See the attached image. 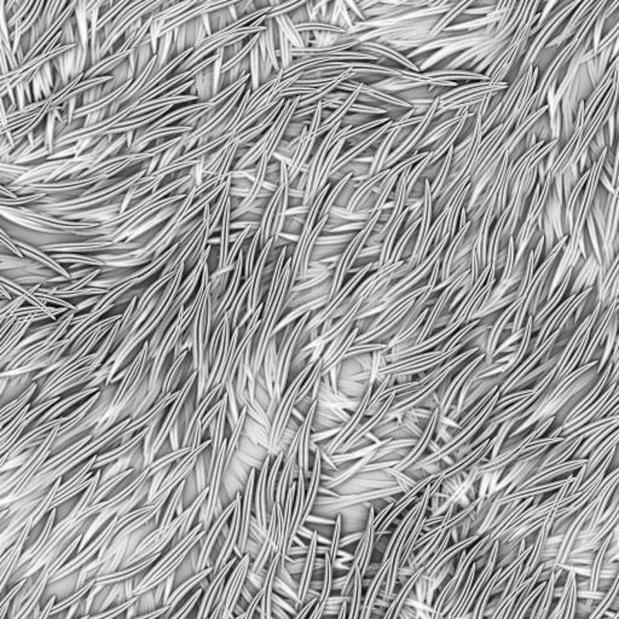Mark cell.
I'll use <instances>...</instances> for the list:
<instances>
[{"label":"cell","instance_id":"cell-1","mask_svg":"<svg viewBox=\"0 0 619 619\" xmlns=\"http://www.w3.org/2000/svg\"><path fill=\"white\" fill-rule=\"evenodd\" d=\"M541 3L542 0H519V4L505 27L507 36L513 35L507 44L503 45L486 73L485 76L491 84H501L515 61L521 57V52H524L526 43L532 34V28L540 20L541 14L537 11Z\"/></svg>","mask_w":619,"mask_h":619},{"label":"cell","instance_id":"cell-2","mask_svg":"<svg viewBox=\"0 0 619 619\" xmlns=\"http://www.w3.org/2000/svg\"><path fill=\"white\" fill-rule=\"evenodd\" d=\"M223 404L219 410L218 415L211 422V439H212V451L209 455L207 465V481H209V496L203 503L200 513V523H202L204 529L209 530L212 525L214 516H218L222 512V501H220V489L223 483L225 461H227V446L228 441L224 437L225 421L228 419L229 396L224 395Z\"/></svg>","mask_w":619,"mask_h":619},{"label":"cell","instance_id":"cell-3","mask_svg":"<svg viewBox=\"0 0 619 619\" xmlns=\"http://www.w3.org/2000/svg\"><path fill=\"white\" fill-rule=\"evenodd\" d=\"M209 486H207L191 502V505H189L188 510H184L182 514H179L176 519H174L169 524H165V525L164 524H159V526L155 530L150 531L148 535H145L143 540L140 541L139 545L136 547L134 553L123 561L121 569L137 564L140 560L145 559V558L151 556V555L162 553V549H164L166 545H169L171 540L176 535H178L177 536V540H182L184 536L187 535L189 531H190V527L193 525L195 516L201 510L204 501L209 496Z\"/></svg>","mask_w":619,"mask_h":619},{"label":"cell","instance_id":"cell-4","mask_svg":"<svg viewBox=\"0 0 619 619\" xmlns=\"http://www.w3.org/2000/svg\"><path fill=\"white\" fill-rule=\"evenodd\" d=\"M607 1L609 0H596L595 1L593 9L583 20V22L580 23L578 30H576L575 34L572 35L570 41L567 43L564 49L560 50L559 54L555 56L554 60L552 61V63L548 67V70H545V75L542 76L540 85L537 86V90H536V92L534 94L535 105H542L543 99L547 97L548 91L552 87V84L554 81H558V75H559L561 70L580 51L582 45L587 40V36L589 34L590 30L594 27L595 22L599 19L601 12L605 10V8L607 6Z\"/></svg>","mask_w":619,"mask_h":619},{"label":"cell","instance_id":"cell-5","mask_svg":"<svg viewBox=\"0 0 619 619\" xmlns=\"http://www.w3.org/2000/svg\"><path fill=\"white\" fill-rule=\"evenodd\" d=\"M207 530L204 529L202 523H198V526L193 527V530L189 531L182 540L178 541L177 545L160 560L158 564L139 580L138 585L134 587V594L142 595L149 590L156 588L160 583L167 580L169 576L174 575L179 567L182 566L184 560L187 559L189 553L195 548V545L200 543L203 536L206 535Z\"/></svg>","mask_w":619,"mask_h":619},{"label":"cell","instance_id":"cell-6","mask_svg":"<svg viewBox=\"0 0 619 619\" xmlns=\"http://www.w3.org/2000/svg\"><path fill=\"white\" fill-rule=\"evenodd\" d=\"M84 534L85 531L81 532L79 536L74 537V540L65 547V550L60 555H57L55 559L51 560L50 563L44 565V569L40 572L38 578L34 582H30V585L27 589L22 588L20 593L16 595L14 605H12V612H14L11 614L12 618H27V617H30L32 612H34L38 605H40V598H41V595L44 594L46 585H49L50 580L55 576L56 572L65 564V561L68 560L70 555L73 554L76 547H79Z\"/></svg>","mask_w":619,"mask_h":619},{"label":"cell","instance_id":"cell-7","mask_svg":"<svg viewBox=\"0 0 619 619\" xmlns=\"http://www.w3.org/2000/svg\"><path fill=\"white\" fill-rule=\"evenodd\" d=\"M63 427L62 423L54 427L48 436H45L44 441L40 443L38 449L25 461V463L9 478V481H3L1 492L6 495V490L9 489V495L3 499V505L8 503H14L20 499L22 491L25 486L30 484V481L36 476V473L43 468L46 459L49 457L50 452L54 450L57 438L60 436L61 428Z\"/></svg>","mask_w":619,"mask_h":619},{"label":"cell","instance_id":"cell-8","mask_svg":"<svg viewBox=\"0 0 619 619\" xmlns=\"http://www.w3.org/2000/svg\"><path fill=\"white\" fill-rule=\"evenodd\" d=\"M516 1L518 0H499L494 10L491 11L486 17L479 20L481 25L497 23L491 33V36H489L483 44L479 45L481 55L483 57H486L490 62L495 61L497 54H500V51L502 50V44L505 45L503 41L507 39L505 27L510 21V16L513 15Z\"/></svg>","mask_w":619,"mask_h":619},{"label":"cell","instance_id":"cell-9","mask_svg":"<svg viewBox=\"0 0 619 619\" xmlns=\"http://www.w3.org/2000/svg\"><path fill=\"white\" fill-rule=\"evenodd\" d=\"M249 566H251V554L246 553L240 560L236 569L233 571L230 578L227 580V585H224L218 602L212 609V613L209 614L211 618L233 617V611L238 605V598L242 594L243 587L246 585Z\"/></svg>","mask_w":619,"mask_h":619},{"label":"cell","instance_id":"cell-10","mask_svg":"<svg viewBox=\"0 0 619 619\" xmlns=\"http://www.w3.org/2000/svg\"><path fill=\"white\" fill-rule=\"evenodd\" d=\"M580 1L582 0H572L570 3H567L566 6L560 8L559 10L555 11L553 17H550L549 21L545 25L541 27L540 33L537 34L535 40H534V43L531 44L529 51L526 52L524 61H523L521 68H519L518 76L524 74L530 67L535 65L537 57L540 55L541 51L545 49V44L549 40L552 34L554 33L555 30H558V27L564 22L565 19H567V16L570 15L571 12L575 10Z\"/></svg>","mask_w":619,"mask_h":619},{"label":"cell","instance_id":"cell-11","mask_svg":"<svg viewBox=\"0 0 619 619\" xmlns=\"http://www.w3.org/2000/svg\"><path fill=\"white\" fill-rule=\"evenodd\" d=\"M196 379H198V373L193 372V375L189 377L187 384L179 390L177 398L174 399V404L171 406L167 417L165 419V421L162 422V425L160 426L159 431L156 432V436L154 438L153 445H151L150 452L147 456V459L144 460L143 468L149 466L150 463H153L154 460H155V456L159 452L161 446L164 445L165 441L169 436V433L172 431L176 422L178 421L179 417L182 414V409H183V406H185V403L188 401L189 393L191 391L193 382H195Z\"/></svg>","mask_w":619,"mask_h":619},{"label":"cell","instance_id":"cell-12","mask_svg":"<svg viewBox=\"0 0 619 619\" xmlns=\"http://www.w3.org/2000/svg\"><path fill=\"white\" fill-rule=\"evenodd\" d=\"M59 399H60V397L48 399V401L40 403L39 406H34L32 410H30V404H27L16 415L15 419L9 422V426L3 428V431H1V452L6 454L11 446H14L16 441H19V437L21 436V433L25 427L28 426L35 417H39L41 412H44L49 406H55Z\"/></svg>","mask_w":619,"mask_h":619},{"label":"cell","instance_id":"cell-13","mask_svg":"<svg viewBox=\"0 0 619 619\" xmlns=\"http://www.w3.org/2000/svg\"><path fill=\"white\" fill-rule=\"evenodd\" d=\"M235 505H236V499L231 501V503L217 516V519H216L213 524L209 526L206 535L203 536L202 540L200 541L198 572V571L207 569L209 566H213V564L211 563V555H212V552H213L214 545H217V542H218L220 532L225 529L227 523L230 519V516L233 515Z\"/></svg>","mask_w":619,"mask_h":619},{"label":"cell","instance_id":"cell-14","mask_svg":"<svg viewBox=\"0 0 619 619\" xmlns=\"http://www.w3.org/2000/svg\"><path fill=\"white\" fill-rule=\"evenodd\" d=\"M235 499H236V505H235V510H233L231 525H230V529L227 532L223 545H220V547H219L218 556H217V560L214 561L212 574L218 572L223 566L228 564L229 560H230L231 555L235 552V548L238 547V537H240V531H241V519H242V514H241L242 494H241V491L238 492V495L235 496Z\"/></svg>","mask_w":619,"mask_h":619},{"label":"cell","instance_id":"cell-15","mask_svg":"<svg viewBox=\"0 0 619 619\" xmlns=\"http://www.w3.org/2000/svg\"><path fill=\"white\" fill-rule=\"evenodd\" d=\"M238 558H233V560H229L228 564L223 566L218 572L211 574V582L209 587L204 589L203 598L201 600V605L198 609V618H207L214 609L216 604L218 602L220 594L223 591L224 585H225V580L229 572L231 570L233 564L236 563Z\"/></svg>","mask_w":619,"mask_h":619},{"label":"cell","instance_id":"cell-16","mask_svg":"<svg viewBox=\"0 0 619 619\" xmlns=\"http://www.w3.org/2000/svg\"><path fill=\"white\" fill-rule=\"evenodd\" d=\"M252 471V467L244 463L238 455H233L228 467H225L223 476V489L225 491L224 499H233L238 492L242 491L247 484L248 476Z\"/></svg>","mask_w":619,"mask_h":619},{"label":"cell","instance_id":"cell-17","mask_svg":"<svg viewBox=\"0 0 619 619\" xmlns=\"http://www.w3.org/2000/svg\"><path fill=\"white\" fill-rule=\"evenodd\" d=\"M254 481H255V468H252V471H251L249 476H248L247 484H246V487H244L242 508H241L242 519H241V531H240V537H238V547L242 555L246 554V545H247L249 529H251V521H252Z\"/></svg>","mask_w":619,"mask_h":619},{"label":"cell","instance_id":"cell-18","mask_svg":"<svg viewBox=\"0 0 619 619\" xmlns=\"http://www.w3.org/2000/svg\"><path fill=\"white\" fill-rule=\"evenodd\" d=\"M596 0H582L578 6L576 8L575 14L571 16L570 20L567 22V25H565L564 30L560 33L555 39L552 40V43L548 45V48L552 46H558L564 43L565 40L569 39L570 36L575 34L576 30H578L580 23L583 22L585 17L588 16L593 6H594Z\"/></svg>","mask_w":619,"mask_h":619},{"label":"cell","instance_id":"cell-19","mask_svg":"<svg viewBox=\"0 0 619 619\" xmlns=\"http://www.w3.org/2000/svg\"><path fill=\"white\" fill-rule=\"evenodd\" d=\"M270 456L264 462L263 467L260 468V476H259V481H258L257 490H255V501H254L255 515H257L255 518L266 530H268V513H266V502H268V500H266L268 499L266 497V486H268V481H266V479H268Z\"/></svg>","mask_w":619,"mask_h":619},{"label":"cell","instance_id":"cell-20","mask_svg":"<svg viewBox=\"0 0 619 619\" xmlns=\"http://www.w3.org/2000/svg\"><path fill=\"white\" fill-rule=\"evenodd\" d=\"M212 571H213V566H209V567L204 569V570L198 571L195 575L189 577L188 580H184V583L179 585L177 589L174 590L172 594L169 595V600H167L166 604L164 605V606H169V611H167L169 613L165 614V616H166V617H169V616H171V612L177 607L179 601L183 599L184 596L188 594L189 591L193 589L195 585H200L201 580L207 578V576L211 575Z\"/></svg>","mask_w":619,"mask_h":619},{"label":"cell","instance_id":"cell-21","mask_svg":"<svg viewBox=\"0 0 619 619\" xmlns=\"http://www.w3.org/2000/svg\"><path fill=\"white\" fill-rule=\"evenodd\" d=\"M98 386L85 387L83 391L78 392V393H75V395H73L72 397H68L65 401H57L55 406H52L48 412H45L44 417H41L39 421L35 423V426L41 425L43 422L52 421L56 417H60L62 412H65L68 408L74 406L75 403H78V401H81V399H84V398L90 396V395L97 393V392H98Z\"/></svg>","mask_w":619,"mask_h":619},{"label":"cell","instance_id":"cell-22","mask_svg":"<svg viewBox=\"0 0 619 619\" xmlns=\"http://www.w3.org/2000/svg\"><path fill=\"white\" fill-rule=\"evenodd\" d=\"M36 387H38V382L32 384L25 392H22L20 396L16 398L15 401H11L8 406H3V410H1V427H6V423L10 422L11 419H14L27 406V403L30 401L32 396L34 395Z\"/></svg>","mask_w":619,"mask_h":619},{"label":"cell","instance_id":"cell-23","mask_svg":"<svg viewBox=\"0 0 619 619\" xmlns=\"http://www.w3.org/2000/svg\"><path fill=\"white\" fill-rule=\"evenodd\" d=\"M94 583H96V578L90 580L89 583H86V585H85L84 587H81L79 590L74 591V594L70 595V596H68L67 599L63 600L60 604L55 605V606L52 607V609H51V612H50V617H51V616H55L56 613H59L61 611L70 609V606H73L75 602H78L80 600L84 599L85 595L89 593L91 588L94 587Z\"/></svg>","mask_w":619,"mask_h":619},{"label":"cell","instance_id":"cell-24","mask_svg":"<svg viewBox=\"0 0 619 619\" xmlns=\"http://www.w3.org/2000/svg\"><path fill=\"white\" fill-rule=\"evenodd\" d=\"M619 38V20L617 21V23L614 25L613 28L609 30V33L606 34L604 39L600 40L599 45H598V48L595 51H587V54H585V59H587V62L588 61L591 60V59H594L596 56L599 55L601 51H604L605 49H607L609 45L614 44V41L618 39Z\"/></svg>","mask_w":619,"mask_h":619},{"label":"cell","instance_id":"cell-25","mask_svg":"<svg viewBox=\"0 0 619 619\" xmlns=\"http://www.w3.org/2000/svg\"><path fill=\"white\" fill-rule=\"evenodd\" d=\"M27 580H28V577L19 580L17 585L14 587V589L10 590V593L6 595L4 599L1 600V602H0V619L6 618V613H8V609H9V606H10L11 601L15 599L16 595L19 594L20 590L25 587Z\"/></svg>","mask_w":619,"mask_h":619},{"label":"cell","instance_id":"cell-26","mask_svg":"<svg viewBox=\"0 0 619 619\" xmlns=\"http://www.w3.org/2000/svg\"><path fill=\"white\" fill-rule=\"evenodd\" d=\"M619 590V574L617 576V578L614 580V585H612V588L609 591V594L606 598H604V600L600 602L599 606H598V609H595V613L591 614V617H598V616H601L602 612L605 611H607L609 609V605L612 604V601L616 599V596L618 594Z\"/></svg>","mask_w":619,"mask_h":619},{"label":"cell","instance_id":"cell-27","mask_svg":"<svg viewBox=\"0 0 619 619\" xmlns=\"http://www.w3.org/2000/svg\"><path fill=\"white\" fill-rule=\"evenodd\" d=\"M203 591H204V589H203L202 587L200 589L196 590V593L184 604L183 607L179 609L178 612L172 614V617H174V618H185V617H188L190 612L193 611V606L198 602V600L201 598Z\"/></svg>","mask_w":619,"mask_h":619},{"label":"cell","instance_id":"cell-28","mask_svg":"<svg viewBox=\"0 0 619 619\" xmlns=\"http://www.w3.org/2000/svg\"><path fill=\"white\" fill-rule=\"evenodd\" d=\"M558 1H559V0H545V9H543V11H542V12H541L540 20H538V22H537V25H536V28H535V30H534V32H536V30H541V27H542V23H543V22H545V19H548V16H549L550 11H552V10H553V9H554L555 6H556V4H558ZM534 32H532V33H534Z\"/></svg>","mask_w":619,"mask_h":619},{"label":"cell","instance_id":"cell-29","mask_svg":"<svg viewBox=\"0 0 619 619\" xmlns=\"http://www.w3.org/2000/svg\"><path fill=\"white\" fill-rule=\"evenodd\" d=\"M619 8V0H613L612 3H611V6H607V8H605L604 14H602V17H604L605 20H607L609 16L613 15V12L616 10H618Z\"/></svg>","mask_w":619,"mask_h":619},{"label":"cell","instance_id":"cell-30","mask_svg":"<svg viewBox=\"0 0 619 619\" xmlns=\"http://www.w3.org/2000/svg\"><path fill=\"white\" fill-rule=\"evenodd\" d=\"M56 598H57V596L54 595V596L49 600V602L45 606V609H43V611L40 612L39 618H46V617H50V612H51L52 607L55 606Z\"/></svg>","mask_w":619,"mask_h":619},{"label":"cell","instance_id":"cell-31","mask_svg":"<svg viewBox=\"0 0 619 619\" xmlns=\"http://www.w3.org/2000/svg\"><path fill=\"white\" fill-rule=\"evenodd\" d=\"M542 589H543V585H541L540 588H538V589H537V591H536V594L530 595V596H529V599H532L534 596H536V595H538V593H540L541 590ZM527 601H529V600H523V604L521 605V609H519V611H523V609H524V607H525L526 606V604H527Z\"/></svg>","mask_w":619,"mask_h":619},{"label":"cell","instance_id":"cell-32","mask_svg":"<svg viewBox=\"0 0 619 619\" xmlns=\"http://www.w3.org/2000/svg\"><path fill=\"white\" fill-rule=\"evenodd\" d=\"M617 115H618V120H619V107H618V113H617Z\"/></svg>","mask_w":619,"mask_h":619}]
</instances>
